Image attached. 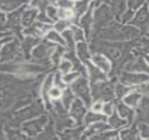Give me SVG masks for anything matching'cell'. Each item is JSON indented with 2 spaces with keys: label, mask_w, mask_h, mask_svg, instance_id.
I'll return each instance as SVG.
<instances>
[{
  "label": "cell",
  "mask_w": 149,
  "mask_h": 140,
  "mask_svg": "<svg viewBox=\"0 0 149 140\" xmlns=\"http://www.w3.org/2000/svg\"><path fill=\"white\" fill-rule=\"evenodd\" d=\"M58 17H60L63 19L68 20L72 18L73 17H75V14H73V12L70 10V9H64L61 8L58 11Z\"/></svg>",
  "instance_id": "ee69618b"
},
{
  "label": "cell",
  "mask_w": 149,
  "mask_h": 140,
  "mask_svg": "<svg viewBox=\"0 0 149 140\" xmlns=\"http://www.w3.org/2000/svg\"><path fill=\"white\" fill-rule=\"evenodd\" d=\"M24 32L25 34H27V35H31V36L36 37V38H38V37H39L40 35L43 34L42 32H41L35 25L27 27V28L24 31Z\"/></svg>",
  "instance_id": "60d3db41"
},
{
  "label": "cell",
  "mask_w": 149,
  "mask_h": 140,
  "mask_svg": "<svg viewBox=\"0 0 149 140\" xmlns=\"http://www.w3.org/2000/svg\"><path fill=\"white\" fill-rule=\"evenodd\" d=\"M77 52H78L79 57L84 62L88 61V60L91 58L87 45H86V43L85 41H81V42L78 43V45H77Z\"/></svg>",
  "instance_id": "4316f807"
},
{
  "label": "cell",
  "mask_w": 149,
  "mask_h": 140,
  "mask_svg": "<svg viewBox=\"0 0 149 140\" xmlns=\"http://www.w3.org/2000/svg\"><path fill=\"white\" fill-rule=\"evenodd\" d=\"M64 57L67 60H69L72 64L73 65V70L74 71H77V72H80L82 73L83 75H86V70H85V68L81 65V63L79 62V61L77 59V57L75 56V53H74V51L73 50H69L68 53H66Z\"/></svg>",
  "instance_id": "ffe728a7"
},
{
  "label": "cell",
  "mask_w": 149,
  "mask_h": 140,
  "mask_svg": "<svg viewBox=\"0 0 149 140\" xmlns=\"http://www.w3.org/2000/svg\"><path fill=\"white\" fill-rule=\"evenodd\" d=\"M84 131V127H79L75 130H67L64 132L62 138L67 139H79L82 132Z\"/></svg>",
  "instance_id": "f546056e"
},
{
  "label": "cell",
  "mask_w": 149,
  "mask_h": 140,
  "mask_svg": "<svg viewBox=\"0 0 149 140\" xmlns=\"http://www.w3.org/2000/svg\"><path fill=\"white\" fill-rule=\"evenodd\" d=\"M63 37L68 46L69 50H73L75 48V39L73 37V34L72 32V31H64L63 32Z\"/></svg>",
  "instance_id": "836d02e7"
},
{
  "label": "cell",
  "mask_w": 149,
  "mask_h": 140,
  "mask_svg": "<svg viewBox=\"0 0 149 140\" xmlns=\"http://www.w3.org/2000/svg\"><path fill=\"white\" fill-rule=\"evenodd\" d=\"M109 122H110V125H111L112 128H120V127H121V126H123L124 125L127 124L126 120H123V119L120 118L116 112H113V116L109 119Z\"/></svg>",
  "instance_id": "d590c367"
},
{
  "label": "cell",
  "mask_w": 149,
  "mask_h": 140,
  "mask_svg": "<svg viewBox=\"0 0 149 140\" xmlns=\"http://www.w3.org/2000/svg\"><path fill=\"white\" fill-rule=\"evenodd\" d=\"M50 1H52V2H53V3H56V2H55V0H50Z\"/></svg>",
  "instance_id": "e7e4bbea"
},
{
  "label": "cell",
  "mask_w": 149,
  "mask_h": 140,
  "mask_svg": "<svg viewBox=\"0 0 149 140\" xmlns=\"http://www.w3.org/2000/svg\"><path fill=\"white\" fill-rule=\"evenodd\" d=\"M39 41H40V39L38 38L32 37V36L31 37L29 36L23 40V42L21 44V49H22L24 59L28 60L30 58V52H31V48L34 46L38 45L39 43Z\"/></svg>",
  "instance_id": "e0dca14e"
},
{
  "label": "cell",
  "mask_w": 149,
  "mask_h": 140,
  "mask_svg": "<svg viewBox=\"0 0 149 140\" xmlns=\"http://www.w3.org/2000/svg\"><path fill=\"white\" fill-rule=\"evenodd\" d=\"M137 48L139 52L149 53V39H139V44L137 46Z\"/></svg>",
  "instance_id": "7bdbcfd3"
},
{
  "label": "cell",
  "mask_w": 149,
  "mask_h": 140,
  "mask_svg": "<svg viewBox=\"0 0 149 140\" xmlns=\"http://www.w3.org/2000/svg\"><path fill=\"white\" fill-rule=\"evenodd\" d=\"M52 75H50L47 79L45 80L44 85H43V89H42V95L44 96V99H45V102L46 103V106L47 108H51V104L49 103V91L51 89V87H52Z\"/></svg>",
  "instance_id": "f1b7e54d"
},
{
  "label": "cell",
  "mask_w": 149,
  "mask_h": 140,
  "mask_svg": "<svg viewBox=\"0 0 149 140\" xmlns=\"http://www.w3.org/2000/svg\"><path fill=\"white\" fill-rule=\"evenodd\" d=\"M38 19L39 22H43V23H52V19L47 16L46 12H40V14L38 16Z\"/></svg>",
  "instance_id": "db71d44e"
},
{
  "label": "cell",
  "mask_w": 149,
  "mask_h": 140,
  "mask_svg": "<svg viewBox=\"0 0 149 140\" xmlns=\"http://www.w3.org/2000/svg\"><path fill=\"white\" fill-rule=\"evenodd\" d=\"M49 96L52 98H58L62 96L61 91L58 89V88H54V89H51L49 91Z\"/></svg>",
  "instance_id": "11a10c76"
},
{
  "label": "cell",
  "mask_w": 149,
  "mask_h": 140,
  "mask_svg": "<svg viewBox=\"0 0 149 140\" xmlns=\"http://www.w3.org/2000/svg\"><path fill=\"white\" fill-rule=\"evenodd\" d=\"M141 100V95L139 93H133L128 95L127 96L125 97L124 101L127 105L130 106H134L135 107L136 105H138V103Z\"/></svg>",
  "instance_id": "e575fe53"
},
{
  "label": "cell",
  "mask_w": 149,
  "mask_h": 140,
  "mask_svg": "<svg viewBox=\"0 0 149 140\" xmlns=\"http://www.w3.org/2000/svg\"><path fill=\"white\" fill-rule=\"evenodd\" d=\"M88 66L89 73H90V79H91V84L93 85L94 83L98 82L99 81H106V75L95 66L91 64L88 61L86 62Z\"/></svg>",
  "instance_id": "ac0fdd59"
},
{
  "label": "cell",
  "mask_w": 149,
  "mask_h": 140,
  "mask_svg": "<svg viewBox=\"0 0 149 140\" xmlns=\"http://www.w3.org/2000/svg\"><path fill=\"white\" fill-rule=\"evenodd\" d=\"M88 3H89V0H80V1H78L76 3L75 7H74V10H75V17L73 18L72 22H74L75 24H78L79 18L87 10Z\"/></svg>",
  "instance_id": "d4e9b609"
},
{
  "label": "cell",
  "mask_w": 149,
  "mask_h": 140,
  "mask_svg": "<svg viewBox=\"0 0 149 140\" xmlns=\"http://www.w3.org/2000/svg\"><path fill=\"white\" fill-rule=\"evenodd\" d=\"M27 0H1V9L5 11H10L17 9Z\"/></svg>",
  "instance_id": "cb8c5ba5"
},
{
  "label": "cell",
  "mask_w": 149,
  "mask_h": 140,
  "mask_svg": "<svg viewBox=\"0 0 149 140\" xmlns=\"http://www.w3.org/2000/svg\"><path fill=\"white\" fill-rule=\"evenodd\" d=\"M49 0H31V5L34 7H38L40 12H45L48 7Z\"/></svg>",
  "instance_id": "ab89813d"
},
{
  "label": "cell",
  "mask_w": 149,
  "mask_h": 140,
  "mask_svg": "<svg viewBox=\"0 0 149 140\" xmlns=\"http://www.w3.org/2000/svg\"><path fill=\"white\" fill-rule=\"evenodd\" d=\"M116 78H113L111 82H96L93 86L92 89V96L94 101L99 99H102L104 101H110L113 100L114 97L113 91L115 89Z\"/></svg>",
  "instance_id": "3957f363"
},
{
  "label": "cell",
  "mask_w": 149,
  "mask_h": 140,
  "mask_svg": "<svg viewBox=\"0 0 149 140\" xmlns=\"http://www.w3.org/2000/svg\"><path fill=\"white\" fill-rule=\"evenodd\" d=\"M139 129L141 132V135L144 139H149V126L147 124H140Z\"/></svg>",
  "instance_id": "681fc988"
},
{
  "label": "cell",
  "mask_w": 149,
  "mask_h": 140,
  "mask_svg": "<svg viewBox=\"0 0 149 140\" xmlns=\"http://www.w3.org/2000/svg\"><path fill=\"white\" fill-rule=\"evenodd\" d=\"M95 4H96L95 3H92L91 7L89 8V10L87 11L86 14L81 18V21H80V25L84 28V30H85V32H86V38H87L88 40L91 39V38H90V35L92 34V32H91V25H92V23H93L92 11H93V6H94Z\"/></svg>",
  "instance_id": "2e32d148"
},
{
  "label": "cell",
  "mask_w": 149,
  "mask_h": 140,
  "mask_svg": "<svg viewBox=\"0 0 149 140\" xmlns=\"http://www.w3.org/2000/svg\"><path fill=\"white\" fill-rule=\"evenodd\" d=\"M46 13L47 16L52 19V20H57L58 17V11L56 10V8H54L52 5H48L47 9H46Z\"/></svg>",
  "instance_id": "bcb514c9"
},
{
  "label": "cell",
  "mask_w": 149,
  "mask_h": 140,
  "mask_svg": "<svg viewBox=\"0 0 149 140\" xmlns=\"http://www.w3.org/2000/svg\"><path fill=\"white\" fill-rule=\"evenodd\" d=\"M125 69L127 71H144L149 73V67L141 57H137L135 59L133 58L132 60L127 61V65L125 66Z\"/></svg>",
  "instance_id": "4fadbf2b"
},
{
  "label": "cell",
  "mask_w": 149,
  "mask_h": 140,
  "mask_svg": "<svg viewBox=\"0 0 149 140\" xmlns=\"http://www.w3.org/2000/svg\"><path fill=\"white\" fill-rule=\"evenodd\" d=\"M57 46L53 43L48 42L47 40H43L41 44H39L32 53L31 61L35 63H38L41 65L48 66L50 61V56Z\"/></svg>",
  "instance_id": "277c9868"
},
{
  "label": "cell",
  "mask_w": 149,
  "mask_h": 140,
  "mask_svg": "<svg viewBox=\"0 0 149 140\" xmlns=\"http://www.w3.org/2000/svg\"><path fill=\"white\" fill-rule=\"evenodd\" d=\"M93 110H94V111H100L101 110H102V104L100 103H96L95 105H93Z\"/></svg>",
  "instance_id": "94428289"
},
{
  "label": "cell",
  "mask_w": 149,
  "mask_h": 140,
  "mask_svg": "<svg viewBox=\"0 0 149 140\" xmlns=\"http://www.w3.org/2000/svg\"><path fill=\"white\" fill-rule=\"evenodd\" d=\"M93 139H118L117 132H107V133H99V135L92 136Z\"/></svg>",
  "instance_id": "b9f144b4"
},
{
  "label": "cell",
  "mask_w": 149,
  "mask_h": 140,
  "mask_svg": "<svg viewBox=\"0 0 149 140\" xmlns=\"http://www.w3.org/2000/svg\"><path fill=\"white\" fill-rule=\"evenodd\" d=\"M120 80L125 84H141L149 80V76L145 74H132L128 72H123L120 76Z\"/></svg>",
  "instance_id": "8fae6325"
},
{
  "label": "cell",
  "mask_w": 149,
  "mask_h": 140,
  "mask_svg": "<svg viewBox=\"0 0 149 140\" xmlns=\"http://www.w3.org/2000/svg\"><path fill=\"white\" fill-rule=\"evenodd\" d=\"M137 121L149 125V99L144 97L141 99L137 115Z\"/></svg>",
  "instance_id": "9a60e30c"
},
{
  "label": "cell",
  "mask_w": 149,
  "mask_h": 140,
  "mask_svg": "<svg viewBox=\"0 0 149 140\" xmlns=\"http://www.w3.org/2000/svg\"><path fill=\"white\" fill-rule=\"evenodd\" d=\"M85 113H86V108L84 107L83 103L79 99L75 100L72 105L70 114L76 120L78 125H81Z\"/></svg>",
  "instance_id": "5bb4252c"
},
{
  "label": "cell",
  "mask_w": 149,
  "mask_h": 140,
  "mask_svg": "<svg viewBox=\"0 0 149 140\" xmlns=\"http://www.w3.org/2000/svg\"><path fill=\"white\" fill-rule=\"evenodd\" d=\"M106 119H107V117L105 116H102V115H100V114H97V113H94V112H90L86 116L84 120H85L86 125H89L90 123H93V122L104 121Z\"/></svg>",
  "instance_id": "d6a6232c"
},
{
  "label": "cell",
  "mask_w": 149,
  "mask_h": 140,
  "mask_svg": "<svg viewBox=\"0 0 149 140\" xmlns=\"http://www.w3.org/2000/svg\"><path fill=\"white\" fill-rule=\"evenodd\" d=\"M46 38H47L49 40H52V41H53V42L59 43V44H61V45H65V43H66L65 40L58 32H54V31H51V32L47 34Z\"/></svg>",
  "instance_id": "8d00e7d4"
},
{
  "label": "cell",
  "mask_w": 149,
  "mask_h": 140,
  "mask_svg": "<svg viewBox=\"0 0 149 140\" xmlns=\"http://www.w3.org/2000/svg\"><path fill=\"white\" fill-rule=\"evenodd\" d=\"M4 23H5V16L3 13H1V25H2V26H3Z\"/></svg>",
  "instance_id": "6125c7cd"
},
{
  "label": "cell",
  "mask_w": 149,
  "mask_h": 140,
  "mask_svg": "<svg viewBox=\"0 0 149 140\" xmlns=\"http://www.w3.org/2000/svg\"><path fill=\"white\" fill-rule=\"evenodd\" d=\"M47 122V117L43 116L38 119L31 120L30 122H27L24 124L23 125V130L28 135L30 136H34L38 133H39L42 131L43 126L46 124Z\"/></svg>",
  "instance_id": "9c48e42d"
},
{
  "label": "cell",
  "mask_w": 149,
  "mask_h": 140,
  "mask_svg": "<svg viewBox=\"0 0 149 140\" xmlns=\"http://www.w3.org/2000/svg\"><path fill=\"white\" fill-rule=\"evenodd\" d=\"M24 7L16 10L14 12L8 15L6 19V28L11 30L19 39H23L21 34V22H22V14L24 12Z\"/></svg>",
  "instance_id": "52a82bcc"
},
{
  "label": "cell",
  "mask_w": 149,
  "mask_h": 140,
  "mask_svg": "<svg viewBox=\"0 0 149 140\" xmlns=\"http://www.w3.org/2000/svg\"><path fill=\"white\" fill-rule=\"evenodd\" d=\"M115 91H116V94L120 98L123 97L127 93H128L130 91V89L129 88H126L125 86H123L122 84L120 83H116V86H115Z\"/></svg>",
  "instance_id": "f6af8a7d"
},
{
  "label": "cell",
  "mask_w": 149,
  "mask_h": 140,
  "mask_svg": "<svg viewBox=\"0 0 149 140\" xmlns=\"http://www.w3.org/2000/svg\"><path fill=\"white\" fill-rule=\"evenodd\" d=\"M121 139H138V131L136 127L127 129L121 132Z\"/></svg>",
  "instance_id": "4dcf8cb0"
},
{
  "label": "cell",
  "mask_w": 149,
  "mask_h": 140,
  "mask_svg": "<svg viewBox=\"0 0 149 140\" xmlns=\"http://www.w3.org/2000/svg\"><path fill=\"white\" fill-rule=\"evenodd\" d=\"M20 44L17 39H14L12 42L6 44L3 46L1 51V62L8 61L13 59L19 58L20 55Z\"/></svg>",
  "instance_id": "ba28073f"
},
{
  "label": "cell",
  "mask_w": 149,
  "mask_h": 140,
  "mask_svg": "<svg viewBox=\"0 0 149 140\" xmlns=\"http://www.w3.org/2000/svg\"><path fill=\"white\" fill-rule=\"evenodd\" d=\"M43 110V109H41L39 106H31L29 108H26L21 111H19L18 113L16 114L15 118L13 120V124H19L20 122L25 120V119H29L31 118L38 114L41 113V111Z\"/></svg>",
  "instance_id": "7c38bea8"
},
{
  "label": "cell",
  "mask_w": 149,
  "mask_h": 140,
  "mask_svg": "<svg viewBox=\"0 0 149 140\" xmlns=\"http://www.w3.org/2000/svg\"><path fill=\"white\" fill-rule=\"evenodd\" d=\"M143 2H144V0H128V10L123 14V16L121 18L122 21L124 23L129 21L133 18L134 11L138 7H140L143 4Z\"/></svg>",
  "instance_id": "d6986e66"
},
{
  "label": "cell",
  "mask_w": 149,
  "mask_h": 140,
  "mask_svg": "<svg viewBox=\"0 0 149 140\" xmlns=\"http://www.w3.org/2000/svg\"><path fill=\"white\" fill-rule=\"evenodd\" d=\"M103 110H104V111H105L107 114L112 115V113H113V104H112V103H107V104H106V105L104 106Z\"/></svg>",
  "instance_id": "91938a15"
},
{
  "label": "cell",
  "mask_w": 149,
  "mask_h": 140,
  "mask_svg": "<svg viewBox=\"0 0 149 140\" xmlns=\"http://www.w3.org/2000/svg\"><path fill=\"white\" fill-rule=\"evenodd\" d=\"M71 67H72V62L69 60L66 59V60H65V61H63L61 62V64L59 66V68L63 73H67L70 70Z\"/></svg>",
  "instance_id": "f907efd6"
},
{
  "label": "cell",
  "mask_w": 149,
  "mask_h": 140,
  "mask_svg": "<svg viewBox=\"0 0 149 140\" xmlns=\"http://www.w3.org/2000/svg\"><path fill=\"white\" fill-rule=\"evenodd\" d=\"M74 96L73 94L72 93L70 89H67L64 91V93L62 94V102H63V105L65 106V108L67 110L70 107L71 103L72 102Z\"/></svg>",
  "instance_id": "1f68e13d"
},
{
  "label": "cell",
  "mask_w": 149,
  "mask_h": 140,
  "mask_svg": "<svg viewBox=\"0 0 149 140\" xmlns=\"http://www.w3.org/2000/svg\"><path fill=\"white\" fill-rule=\"evenodd\" d=\"M70 25V21L63 19V20H59L56 25H55V28L56 30H58V32H63L65 31V28H67Z\"/></svg>",
  "instance_id": "c3c4849f"
},
{
  "label": "cell",
  "mask_w": 149,
  "mask_h": 140,
  "mask_svg": "<svg viewBox=\"0 0 149 140\" xmlns=\"http://www.w3.org/2000/svg\"><path fill=\"white\" fill-rule=\"evenodd\" d=\"M37 12L38 11L34 8L24 11L22 14V25L25 27L31 26L34 22V19L37 16Z\"/></svg>",
  "instance_id": "7402d4cb"
},
{
  "label": "cell",
  "mask_w": 149,
  "mask_h": 140,
  "mask_svg": "<svg viewBox=\"0 0 149 140\" xmlns=\"http://www.w3.org/2000/svg\"><path fill=\"white\" fill-rule=\"evenodd\" d=\"M96 2H95V4H99L100 3H101V2H106L107 4H109L110 3V1L109 0H95Z\"/></svg>",
  "instance_id": "be15d7a7"
},
{
  "label": "cell",
  "mask_w": 149,
  "mask_h": 140,
  "mask_svg": "<svg viewBox=\"0 0 149 140\" xmlns=\"http://www.w3.org/2000/svg\"><path fill=\"white\" fill-rule=\"evenodd\" d=\"M55 84L60 88H64L65 87V84L63 83V81H62V78L60 76V74L59 73H57L56 74V76H55Z\"/></svg>",
  "instance_id": "680465c9"
},
{
  "label": "cell",
  "mask_w": 149,
  "mask_h": 140,
  "mask_svg": "<svg viewBox=\"0 0 149 140\" xmlns=\"http://www.w3.org/2000/svg\"><path fill=\"white\" fill-rule=\"evenodd\" d=\"M126 1L127 0H112V12L113 16L120 19L121 15L124 14L126 10Z\"/></svg>",
  "instance_id": "44dd1931"
},
{
  "label": "cell",
  "mask_w": 149,
  "mask_h": 140,
  "mask_svg": "<svg viewBox=\"0 0 149 140\" xmlns=\"http://www.w3.org/2000/svg\"><path fill=\"white\" fill-rule=\"evenodd\" d=\"M9 138L10 139H24L25 137L22 136L21 134H19L18 132H16V131H10L9 132Z\"/></svg>",
  "instance_id": "6f0895ef"
},
{
  "label": "cell",
  "mask_w": 149,
  "mask_h": 140,
  "mask_svg": "<svg viewBox=\"0 0 149 140\" xmlns=\"http://www.w3.org/2000/svg\"><path fill=\"white\" fill-rule=\"evenodd\" d=\"M92 35L93 39H107L112 41H126L138 39L141 35V32L133 26L123 25L113 21L107 26L93 32Z\"/></svg>",
  "instance_id": "7a4b0ae2"
},
{
  "label": "cell",
  "mask_w": 149,
  "mask_h": 140,
  "mask_svg": "<svg viewBox=\"0 0 149 140\" xmlns=\"http://www.w3.org/2000/svg\"><path fill=\"white\" fill-rule=\"evenodd\" d=\"M71 31L73 34L75 41H84V32L79 27L76 25H72Z\"/></svg>",
  "instance_id": "74e56055"
},
{
  "label": "cell",
  "mask_w": 149,
  "mask_h": 140,
  "mask_svg": "<svg viewBox=\"0 0 149 140\" xmlns=\"http://www.w3.org/2000/svg\"><path fill=\"white\" fill-rule=\"evenodd\" d=\"M79 76V72H74L69 75H66L65 76L63 77V80L65 82H71L72 81H73L74 79H76Z\"/></svg>",
  "instance_id": "9f6ffc18"
},
{
  "label": "cell",
  "mask_w": 149,
  "mask_h": 140,
  "mask_svg": "<svg viewBox=\"0 0 149 140\" xmlns=\"http://www.w3.org/2000/svg\"><path fill=\"white\" fill-rule=\"evenodd\" d=\"M65 51V49L61 46H57V49L52 56V61H53V64H54V68H57V66L58 65V62H59V60L63 54V53Z\"/></svg>",
  "instance_id": "f35d334b"
},
{
  "label": "cell",
  "mask_w": 149,
  "mask_h": 140,
  "mask_svg": "<svg viewBox=\"0 0 149 140\" xmlns=\"http://www.w3.org/2000/svg\"><path fill=\"white\" fill-rule=\"evenodd\" d=\"M148 4H149V0H148Z\"/></svg>",
  "instance_id": "03108f58"
},
{
  "label": "cell",
  "mask_w": 149,
  "mask_h": 140,
  "mask_svg": "<svg viewBox=\"0 0 149 140\" xmlns=\"http://www.w3.org/2000/svg\"><path fill=\"white\" fill-rule=\"evenodd\" d=\"M113 12L112 10L107 6V4H102L100 6L94 13L93 18V32H96L101 28H104L110 25L113 21Z\"/></svg>",
  "instance_id": "5b68a950"
},
{
  "label": "cell",
  "mask_w": 149,
  "mask_h": 140,
  "mask_svg": "<svg viewBox=\"0 0 149 140\" xmlns=\"http://www.w3.org/2000/svg\"><path fill=\"white\" fill-rule=\"evenodd\" d=\"M57 4L64 9H70L73 6V3L71 0H58Z\"/></svg>",
  "instance_id": "816d5d0a"
},
{
  "label": "cell",
  "mask_w": 149,
  "mask_h": 140,
  "mask_svg": "<svg viewBox=\"0 0 149 140\" xmlns=\"http://www.w3.org/2000/svg\"><path fill=\"white\" fill-rule=\"evenodd\" d=\"M117 108H118V110H119L120 116L122 117H126L128 120V123L131 124L134 119V111L120 102H119L117 103Z\"/></svg>",
  "instance_id": "83f0119b"
},
{
  "label": "cell",
  "mask_w": 149,
  "mask_h": 140,
  "mask_svg": "<svg viewBox=\"0 0 149 140\" xmlns=\"http://www.w3.org/2000/svg\"><path fill=\"white\" fill-rule=\"evenodd\" d=\"M53 138H54L53 128H52V125L51 123L50 125H48V127L43 132V136L41 135L38 139H53Z\"/></svg>",
  "instance_id": "7dc6e473"
},
{
  "label": "cell",
  "mask_w": 149,
  "mask_h": 140,
  "mask_svg": "<svg viewBox=\"0 0 149 140\" xmlns=\"http://www.w3.org/2000/svg\"><path fill=\"white\" fill-rule=\"evenodd\" d=\"M93 60L96 63V65H98L105 73H107L110 71L111 65H110L109 61L104 56H102L100 53H94L93 56Z\"/></svg>",
  "instance_id": "484cf974"
},
{
  "label": "cell",
  "mask_w": 149,
  "mask_h": 140,
  "mask_svg": "<svg viewBox=\"0 0 149 140\" xmlns=\"http://www.w3.org/2000/svg\"><path fill=\"white\" fill-rule=\"evenodd\" d=\"M72 89L74 91V93L83 100L86 106L89 107L91 105L92 100L87 84L86 75H82L81 77L78 78L75 82H73L72 84Z\"/></svg>",
  "instance_id": "8992f818"
},
{
  "label": "cell",
  "mask_w": 149,
  "mask_h": 140,
  "mask_svg": "<svg viewBox=\"0 0 149 140\" xmlns=\"http://www.w3.org/2000/svg\"><path fill=\"white\" fill-rule=\"evenodd\" d=\"M132 25H137L142 30H147L149 27V11L148 5L145 4L136 14L135 18L130 22Z\"/></svg>",
  "instance_id": "30bf717a"
},
{
  "label": "cell",
  "mask_w": 149,
  "mask_h": 140,
  "mask_svg": "<svg viewBox=\"0 0 149 140\" xmlns=\"http://www.w3.org/2000/svg\"><path fill=\"white\" fill-rule=\"evenodd\" d=\"M41 32H42V33H45V32H48L51 28H52V26L51 25H46V24H44L43 22H36L35 24H34Z\"/></svg>",
  "instance_id": "f5cc1de1"
},
{
  "label": "cell",
  "mask_w": 149,
  "mask_h": 140,
  "mask_svg": "<svg viewBox=\"0 0 149 140\" xmlns=\"http://www.w3.org/2000/svg\"><path fill=\"white\" fill-rule=\"evenodd\" d=\"M139 39L131 42H108L99 39H93L91 51L93 53H100L107 56L113 63V68L110 75L118 74L120 68L134 57L131 53L133 47H137Z\"/></svg>",
  "instance_id": "6da1fadb"
},
{
  "label": "cell",
  "mask_w": 149,
  "mask_h": 140,
  "mask_svg": "<svg viewBox=\"0 0 149 140\" xmlns=\"http://www.w3.org/2000/svg\"><path fill=\"white\" fill-rule=\"evenodd\" d=\"M111 127L112 126H109L105 123H101V122L96 123L89 128V130L86 132L84 138H89V137L91 138L93 134H99V133L103 132L107 130H109Z\"/></svg>",
  "instance_id": "603a6c76"
}]
</instances>
